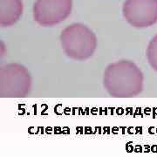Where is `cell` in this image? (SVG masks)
<instances>
[{"instance_id": "5", "label": "cell", "mask_w": 157, "mask_h": 157, "mask_svg": "<svg viewBox=\"0 0 157 157\" xmlns=\"http://www.w3.org/2000/svg\"><path fill=\"white\" fill-rule=\"evenodd\" d=\"M124 18L135 28H146L157 23V0H126Z\"/></svg>"}, {"instance_id": "3", "label": "cell", "mask_w": 157, "mask_h": 157, "mask_svg": "<svg viewBox=\"0 0 157 157\" xmlns=\"http://www.w3.org/2000/svg\"><path fill=\"white\" fill-rule=\"evenodd\" d=\"M33 79L28 69L18 63H10L0 68V96L25 98L32 91Z\"/></svg>"}, {"instance_id": "2", "label": "cell", "mask_w": 157, "mask_h": 157, "mask_svg": "<svg viewBox=\"0 0 157 157\" xmlns=\"http://www.w3.org/2000/svg\"><path fill=\"white\" fill-rule=\"evenodd\" d=\"M59 39L66 55L78 61L90 59L98 45L95 33L80 23H74L67 26L61 32Z\"/></svg>"}, {"instance_id": "7", "label": "cell", "mask_w": 157, "mask_h": 157, "mask_svg": "<svg viewBox=\"0 0 157 157\" xmlns=\"http://www.w3.org/2000/svg\"><path fill=\"white\" fill-rule=\"evenodd\" d=\"M147 59L151 67L157 71V34L150 40L147 48Z\"/></svg>"}, {"instance_id": "4", "label": "cell", "mask_w": 157, "mask_h": 157, "mask_svg": "<svg viewBox=\"0 0 157 157\" xmlns=\"http://www.w3.org/2000/svg\"><path fill=\"white\" fill-rule=\"evenodd\" d=\"M73 10V0H36L34 21L41 26H54L66 20Z\"/></svg>"}, {"instance_id": "6", "label": "cell", "mask_w": 157, "mask_h": 157, "mask_svg": "<svg viewBox=\"0 0 157 157\" xmlns=\"http://www.w3.org/2000/svg\"><path fill=\"white\" fill-rule=\"evenodd\" d=\"M22 0H0V25L10 27L20 19L23 14Z\"/></svg>"}, {"instance_id": "1", "label": "cell", "mask_w": 157, "mask_h": 157, "mask_svg": "<svg viewBox=\"0 0 157 157\" xmlns=\"http://www.w3.org/2000/svg\"><path fill=\"white\" fill-rule=\"evenodd\" d=\"M144 77L133 61L120 60L108 65L103 75V86L114 98H131L143 90Z\"/></svg>"}]
</instances>
